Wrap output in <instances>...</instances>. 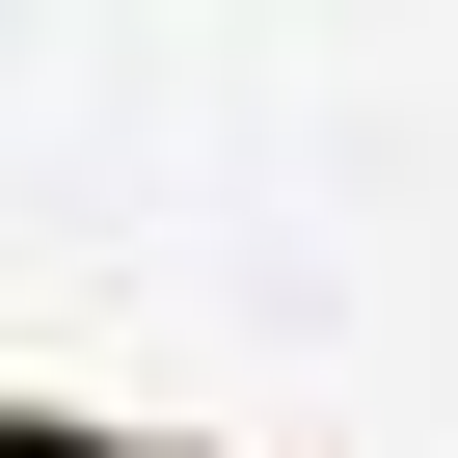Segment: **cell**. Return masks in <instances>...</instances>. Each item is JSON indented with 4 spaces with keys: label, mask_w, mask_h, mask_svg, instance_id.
<instances>
[{
    "label": "cell",
    "mask_w": 458,
    "mask_h": 458,
    "mask_svg": "<svg viewBox=\"0 0 458 458\" xmlns=\"http://www.w3.org/2000/svg\"><path fill=\"white\" fill-rule=\"evenodd\" d=\"M0 458H216V431H108V404H0Z\"/></svg>",
    "instance_id": "cell-1"
}]
</instances>
